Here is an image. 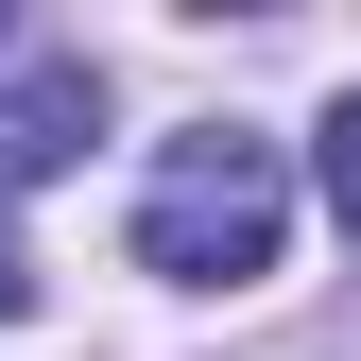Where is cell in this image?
<instances>
[{"instance_id":"6da1fadb","label":"cell","mask_w":361,"mask_h":361,"mask_svg":"<svg viewBox=\"0 0 361 361\" xmlns=\"http://www.w3.org/2000/svg\"><path fill=\"white\" fill-rule=\"evenodd\" d=\"M276 241H293V172H276V138L207 121V138L155 155V190H138V276L241 293V276H276Z\"/></svg>"},{"instance_id":"7a4b0ae2","label":"cell","mask_w":361,"mask_h":361,"mask_svg":"<svg viewBox=\"0 0 361 361\" xmlns=\"http://www.w3.org/2000/svg\"><path fill=\"white\" fill-rule=\"evenodd\" d=\"M86 138H104V69H86V52H52V69L0 86V172H69Z\"/></svg>"},{"instance_id":"3957f363","label":"cell","mask_w":361,"mask_h":361,"mask_svg":"<svg viewBox=\"0 0 361 361\" xmlns=\"http://www.w3.org/2000/svg\"><path fill=\"white\" fill-rule=\"evenodd\" d=\"M327 207H344V241H361V86L327 104Z\"/></svg>"},{"instance_id":"277c9868","label":"cell","mask_w":361,"mask_h":361,"mask_svg":"<svg viewBox=\"0 0 361 361\" xmlns=\"http://www.w3.org/2000/svg\"><path fill=\"white\" fill-rule=\"evenodd\" d=\"M18 310H35V258H18V224H0V327H18Z\"/></svg>"}]
</instances>
